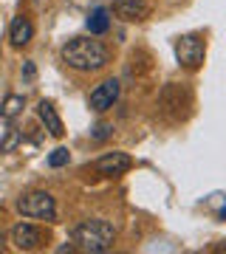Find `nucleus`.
Here are the masks:
<instances>
[{
  "label": "nucleus",
  "instance_id": "4468645a",
  "mask_svg": "<svg viewBox=\"0 0 226 254\" xmlns=\"http://www.w3.org/2000/svg\"><path fill=\"white\" fill-rule=\"evenodd\" d=\"M68 161H71V153H68L65 147H57L54 153L48 155V167H54V170H60V167H65Z\"/></svg>",
  "mask_w": 226,
  "mask_h": 254
},
{
  "label": "nucleus",
  "instance_id": "f03ea898",
  "mask_svg": "<svg viewBox=\"0 0 226 254\" xmlns=\"http://www.w3.org/2000/svg\"><path fill=\"white\" fill-rule=\"evenodd\" d=\"M71 240H74V249H76V252L102 254V252H108L110 246H113V240H116V229L110 226L108 220L90 218V220H82V223L74 226Z\"/></svg>",
  "mask_w": 226,
  "mask_h": 254
},
{
  "label": "nucleus",
  "instance_id": "6e6552de",
  "mask_svg": "<svg viewBox=\"0 0 226 254\" xmlns=\"http://www.w3.org/2000/svg\"><path fill=\"white\" fill-rule=\"evenodd\" d=\"M40 243H43V232L37 226H31V223H17V226L11 229V246L17 252H31Z\"/></svg>",
  "mask_w": 226,
  "mask_h": 254
},
{
  "label": "nucleus",
  "instance_id": "ddd939ff",
  "mask_svg": "<svg viewBox=\"0 0 226 254\" xmlns=\"http://www.w3.org/2000/svg\"><path fill=\"white\" fill-rule=\"evenodd\" d=\"M20 141H23V133H20V130H9L6 136L0 138V153H11Z\"/></svg>",
  "mask_w": 226,
  "mask_h": 254
},
{
  "label": "nucleus",
  "instance_id": "39448f33",
  "mask_svg": "<svg viewBox=\"0 0 226 254\" xmlns=\"http://www.w3.org/2000/svg\"><path fill=\"white\" fill-rule=\"evenodd\" d=\"M130 167H133V158L127 153H108L93 161V173L105 175V178H116V175H125Z\"/></svg>",
  "mask_w": 226,
  "mask_h": 254
},
{
  "label": "nucleus",
  "instance_id": "dca6fc26",
  "mask_svg": "<svg viewBox=\"0 0 226 254\" xmlns=\"http://www.w3.org/2000/svg\"><path fill=\"white\" fill-rule=\"evenodd\" d=\"M23 73H26V79H34V65L26 63V65H23Z\"/></svg>",
  "mask_w": 226,
  "mask_h": 254
},
{
  "label": "nucleus",
  "instance_id": "f257e3e1",
  "mask_svg": "<svg viewBox=\"0 0 226 254\" xmlns=\"http://www.w3.org/2000/svg\"><path fill=\"white\" fill-rule=\"evenodd\" d=\"M63 60L68 68L82 73L99 71L110 63V51L102 46L99 40H90V37H74L68 40V46L63 48Z\"/></svg>",
  "mask_w": 226,
  "mask_h": 254
},
{
  "label": "nucleus",
  "instance_id": "f3484780",
  "mask_svg": "<svg viewBox=\"0 0 226 254\" xmlns=\"http://www.w3.org/2000/svg\"><path fill=\"white\" fill-rule=\"evenodd\" d=\"M0 246H3V235H0Z\"/></svg>",
  "mask_w": 226,
  "mask_h": 254
},
{
  "label": "nucleus",
  "instance_id": "7ed1b4c3",
  "mask_svg": "<svg viewBox=\"0 0 226 254\" xmlns=\"http://www.w3.org/2000/svg\"><path fill=\"white\" fill-rule=\"evenodd\" d=\"M17 212L23 218H34V220H54L57 218V203L48 192H26L17 200Z\"/></svg>",
  "mask_w": 226,
  "mask_h": 254
},
{
  "label": "nucleus",
  "instance_id": "2eb2a0df",
  "mask_svg": "<svg viewBox=\"0 0 226 254\" xmlns=\"http://www.w3.org/2000/svg\"><path fill=\"white\" fill-rule=\"evenodd\" d=\"M113 136V125H108V122H99V125L90 130V138L93 141H105V138Z\"/></svg>",
  "mask_w": 226,
  "mask_h": 254
},
{
  "label": "nucleus",
  "instance_id": "1a4fd4ad",
  "mask_svg": "<svg viewBox=\"0 0 226 254\" xmlns=\"http://www.w3.org/2000/svg\"><path fill=\"white\" fill-rule=\"evenodd\" d=\"M37 116H40V122H43L45 125V130H48V133H51V136H63L65 133V127H63V119L57 116V110H54V105H51V102H40V105H37Z\"/></svg>",
  "mask_w": 226,
  "mask_h": 254
},
{
  "label": "nucleus",
  "instance_id": "423d86ee",
  "mask_svg": "<svg viewBox=\"0 0 226 254\" xmlns=\"http://www.w3.org/2000/svg\"><path fill=\"white\" fill-rule=\"evenodd\" d=\"M116 99H119V79H105L102 85H96V88L90 91L88 105H90V110L102 113V110L113 108V102Z\"/></svg>",
  "mask_w": 226,
  "mask_h": 254
},
{
  "label": "nucleus",
  "instance_id": "20e7f679",
  "mask_svg": "<svg viewBox=\"0 0 226 254\" xmlns=\"http://www.w3.org/2000/svg\"><path fill=\"white\" fill-rule=\"evenodd\" d=\"M204 54H207V43L201 40L198 34H184L178 37V43H175V57H178V63L184 68H201L204 65Z\"/></svg>",
  "mask_w": 226,
  "mask_h": 254
},
{
  "label": "nucleus",
  "instance_id": "9d476101",
  "mask_svg": "<svg viewBox=\"0 0 226 254\" xmlns=\"http://www.w3.org/2000/svg\"><path fill=\"white\" fill-rule=\"evenodd\" d=\"M31 37H34V26H31V20H28V17H17L14 23H11L9 40H11V46H14V48L28 46V43H31Z\"/></svg>",
  "mask_w": 226,
  "mask_h": 254
},
{
  "label": "nucleus",
  "instance_id": "9b49d317",
  "mask_svg": "<svg viewBox=\"0 0 226 254\" xmlns=\"http://www.w3.org/2000/svg\"><path fill=\"white\" fill-rule=\"evenodd\" d=\"M110 28V11L108 9H96L88 17V31L90 34H105Z\"/></svg>",
  "mask_w": 226,
  "mask_h": 254
},
{
  "label": "nucleus",
  "instance_id": "0eeeda50",
  "mask_svg": "<svg viewBox=\"0 0 226 254\" xmlns=\"http://www.w3.org/2000/svg\"><path fill=\"white\" fill-rule=\"evenodd\" d=\"M113 14L125 23H139L150 17V3L147 0H113Z\"/></svg>",
  "mask_w": 226,
  "mask_h": 254
},
{
  "label": "nucleus",
  "instance_id": "f8f14e48",
  "mask_svg": "<svg viewBox=\"0 0 226 254\" xmlns=\"http://www.w3.org/2000/svg\"><path fill=\"white\" fill-rule=\"evenodd\" d=\"M23 96H17V93H11V96H6V102H3V108H0V116L6 119V122H11V119L17 116L20 110H23Z\"/></svg>",
  "mask_w": 226,
  "mask_h": 254
}]
</instances>
